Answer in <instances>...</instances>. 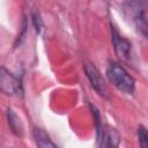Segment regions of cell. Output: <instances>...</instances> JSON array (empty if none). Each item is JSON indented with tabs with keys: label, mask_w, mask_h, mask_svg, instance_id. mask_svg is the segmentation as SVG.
<instances>
[{
	"label": "cell",
	"mask_w": 148,
	"mask_h": 148,
	"mask_svg": "<svg viewBox=\"0 0 148 148\" xmlns=\"http://www.w3.org/2000/svg\"><path fill=\"white\" fill-rule=\"evenodd\" d=\"M124 12L136 30L147 37V0H125Z\"/></svg>",
	"instance_id": "obj_1"
},
{
	"label": "cell",
	"mask_w": 148,
	"mask_h": 148,
	"mask_svg": "<svg viewBox=\"0 0 148 148\" xmlns=\"http://www.w3.org/2000/svg\"><path fill=\"white\" fill-rule=\"evenodd\" d=\"M109 81L124 94H133L135 90V81L128 72L117 62H110L106 68Z\"/></svg>",
	"instance_id": "obj_2"
},
{
	"label": "cell",
	"mask_w": 148,
	"mask_h": 148,
	"mask_svg": "<svg viewBox=\"0 0 148 148\" xmlns=\"http://www.w3.org/2000/svg\"><path fill=\"white\" fill-rule=\"evenodd\" d=\"M0 91L8 96H20L23 92L21 80L0 65Z\"/></svg>",
	"instance_id": "obj_3"
},
{
	"label": "cell",
	"mask_w": 148,
	"mask_h": 148,
	"mask_svg": "<svg viewBox=\"0 0 148 148\" xmlns=\"http://www.w3.org/2000/svg\"><path fill=\"white\" fill-rule=\"evenodd\" d=\"M111 36H112V43L114 51L117 56L126 61L131 60L132 58V44L124 38L114 27H111Z\"/></svg>",
	"instance_id": "obj_4"
},
{
	"label": "cell",
	"mask_w": 148,
	"mask_h": 148,
	"mask_svg": "<svg viewBox=\"0 0 148 148\" xmlns=\"http://www.w3.org/2000/svg\"><path fill=\"white\" fill-rule=\"evenodd\" d=\"M84 72L87 74V77L89 79L91 87L95 89V91L101 95L102 97H108V90L104 83L103 77L101 76L98 69L90 62H86L84 64Z\"/></svg>",
	"instance_id": "obj_5"
},
{
	"label": "cell",
	"mask_w": 148,
	"mask_h": 148,
	"mask_svg": "<svg viewBox=\"0 0 148 148\" xmlns=\"http://www.w3.org/2000/svg\"><path fill=\"white\" fill-rule=\"evenodd\" d=\"M7 117H8V125L10 127L12 132L16 136H22L23 135V125H22V121L20 120L18 116L14 112L13 109H8Z\"/></svg>",
	"instance_id": "obj_6"
},
{
	"label": "cell",
	"mask_w": 148,
	"mask_h": 148,
	"mask_svg": "<svg viewBox=\"0 0 148 148\" xmlns=\"http://www.w3.org/2000/svg\"><path fill=\"white\" fill-rule=\"evenodd\" d=\"M34 138L36 141V145L38 147L45 148V147H57L54 142H52V140L50 139V136L47 135V133L45 131H43L42 128H35L34 131Z\"/></svg>",
	"instance_id": "obj_7"
},
{
	"label": "cell",
	"mask_w": 148,
	"mask_h": 148,
	"mask_svg": "<svg viewBox=\"0 0 148 148\" xmlns=\"http://www.w3.org/2000/svg\"><path fill=\"white\" fill-rule=\"evenodd\" d=\"M136 134H138V139H139L141 147H147L148 146V134H147V130L143 125H140L138 127Z\"/></svg>",
	"instance_id": "obj_8"
},
{
	"label": "cell",
	"mask_w": 148,
	"mask_h": 148,
	"mask_svg": "<svg viewBox=\"0 0 148 148\" xmlns=\"http://www.w3.org/2000/svg\"><path fill=\"white\" fill-rule=\"evenodd\" d=\"M32 22H34V25H35L36 31H37V32H39V31H40V29H42L43 23H42V20H40V17H39V15H38V14H36V13H34V14H32Z\"/></svg>",
	"instance_id": "obj_9"
}]
</instances>
